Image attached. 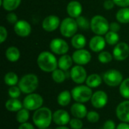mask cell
I'll list each match as a JSON object with an SVG mask.
<instances>
[{
  "instance_id": "6da1fadb",
  "label": "cell",
  "mask_w": 129,
  "mask_h": 129,
  "mask_svg": "<svg viewBox=\"0 0 129 129\" xmlns=\"http://www.w3.org/2000/svg\"><path fill=\"white\" fill-rule=\"evenodd\" d=\"M53 122L52 111L45 107L36 110L33 115V122L39 129L48 128Z\"/></svg>"
},
{
  "instance_id": "7a4b0ae2",
  "label": "cell",
  "mask_w": 129,
  "mask_h": 129,
  "mask_svg": "<svg viewBox=\"0 0 129 129\" xmlns=\"http://www.w3.org/2000/svg\"><path fill=\"white\" fill-rule=\"evenodd\" d=\"M36 61L39 68L45 73H52L58 67V60L54 54L49 51L41 52Z\"/></svg>"
},
{
  "instance_id": "3957f363",
  "label": "cell",
  "mask_w": 129,
  "mask_h": 129,
  "mask_svg": "<svg viewBox=\"0 0 129 129\" xmlns=\"http://www.w3.org/2000/svg\"><path fill=\"white\" fill-rule=\"evenodd\" d=\"M39 78L33 73H28L23 76L18 82V87L22 93L29 94L34 93L39 87Z\"/></svg>"
},
{
  "instance_id": "277c9868",
  "label": "cell",
  "mask_w": 129,
  "mask_h": 129,
  "mask_svg": "<svg viewBox=\"0 0 129 129\" xmlns=\"http://www.w3.org/2000/svg\"><path fill=\"white\" fill-rule=\"evenodd\" d=\"M71 94L73 99L76 102L85 104L91 101L93 92L92 89L88 85H79L72 89Z\"/></svg>"
},
{
  "instance_id": "5b68a950",
  "label": "cell",
  "mask_w": 129,
  "mask_h": 129,
  "mask_svg": "<svg viewBox=\"0 0 129 129\" xmlns=\"http://www.w3.org/2000/svg\"><path fill=\"white\" fill-rule=\"evenodd\" d=\"M91 29L98 36L106 35L110 29L108 20L102 15H95L91 20Z\"/></svg>"
},
{
  "instance_id": "8992f818",
  "label": "cell",
  "mask_w": 129,
  "mask_h": 129,
  "mask_svg": "<svg viewBox=\"0 0 129 129\" xmlns=\"http://www.w3.org/2000/svg\"><path fill=\"white\" fill-rule=\"evenodd\" d=\"M78 28L79 26L76 19L69 17L64 18L61 21L60 25V33L66 38H72L76 34Z\"/></svg>"
},
{
  "instance_id": "52a82bcc",
  "label": "cell",
  "mask_w": 129,
  "mask_h": 129,
  "mask_svg": "<svg viewBox=\"0 0 129 129\" xmlns=\"http://www.w3.org/2000/svg\"><path fill=\"white\" fill-rule=\"evenodd\" d=\"M43 98L36 93L26 94L23 101V107L29 111H36V110L41 108L43 105Z\"/></svg>"
},
{
  "instance_id": "ba28073f",
  "label": "cell",
  "mask_w": 129,
  "mask_h": 129,
  "mask_svg": "<svg viewBox=\"0 0 129 129\" xmlns=\"http://www.w3.org/2000/svg\"><path fill=\"white\" fill-rule=\"evenodd\" d=\"M122 73L117 70L111 69L106 71L103 75V81L110 87H117L121 85L123 81Z\"/></svg>"
},
{
  "instance_id": "9c48e42d",
  "label": "cell",
  "mask_w": 129,
  "mask_h": 129,
  "mask_svg": "<svg viewBox=\"0 0 129 129\" xmlns=\"http://www.w3.org/2000/svg\"><path fill=\"white\" fill-rule=\"evenodd\" d=\"M50 49L53 54L63 55L66 54L69 51V45L68 43L63 39L55 38L53 39L50 42Z\"/></svg>"
},
{
  "instance_id": "30bf717a",
  "label": "cell",
  "mask_w": 129,
  "mask_h": 129,
  "mask_svg": "<svg viewBox=\"0 0 129 129\" xmlns=\"http://www.w3.org/2000/svg\"><path fill=\"white\" fill-rule=\"evenodd\" d=\"M70 76L71 79L78 85H82L87 79L86 70L81 65H76L70 70Z\"/></svg>"
},
{
  "instance_id": "8fae6325",
  "label": "cell",
  "mask_w": 129,
  "mask_h": 129,
  "mask_svg": "<svg viewBox=\"0 0 129 129\" xmlns=\"http://www.w3.org/2000/svg\"><path fill=\"white\" fill-rule=\"evenodd\" d=\"M112 54L116 60L123 61L126 60L129 56V45L124 42H119L115 45Z\"/></svg>"
},
{
  "instance_id": "7c38bea8",
  "label": "cell",
  "mask_w": 129,
  "mask_h": 129,
  "mask_svg": "<svg viewBox=\"0 0 129 129\" xmlns=\"http://www.w3.org/2000/svg\"><path fill=\"white\" fill-rule=\"evenodd\" d=\"M91 105L96 109H102L108 103V95L102 90H99L93 93L91 98Z\"/></svg>"
},
{
  "instance_id": "4fadbf2b",
  "label": "cell",
  "mask_w": 129,
  "mask_h": 129,
  "mask_svg": "<svg viewBox=\"0 0 129 129\" xmlns=\"http://www.w3.org/2000/svg\"><path fill=\"white\" fill-rule=\"evenodd\" d=\"M73 60L75 63L77 65L84 66L88 64L91 60V53L84 48L77 49L73 54Z\"/></svg>"
},
{
  "instance_id": "5bb4252c",
  "label": "cell",
  "mask_w": 129,
  "mask_h": 129,
  "mask_svg": "<svg viewBox=\"0 0 129 129\" xmlns=\"http://www.w3.org/2000/svg\"><path fill=\"white\" fill-rule=\"evenodd\" d=\"M60 18L56 15H48L44 18L42 20V26L43 29L46 32L51 33L56 30L60 27Z\"/></svg>"
},
{
  "instance_id": "9a60e30c",
  "label": "cell",
  "mask_w": 129,
  "mask_h": 129,
  "mask_svg": "<svg viewBox=\"0 0 129 129\" xmlns=\"http://www.w3.org/2000/svg\"><path fill=\"white\" fill-rule=\"evenodd\" d=\"M116 115L121 122L129 123V100L122 101L117 105Z\"/></svg>"
},
{
  "instance_id": "2e32d148",
  "label": "cell",
  "mask_w": 129,
  "mask_h": 129,
  "mask_svg": "<svg viewBox=\"0 0 129 129\" xmlns=\"http://www.w3.org/2000/svg\"><path fill=\"white\" fill-rule=\"evenodd\" d=\"M14 30L18 36L27 37L31 33L32 27L26 20H20L14 25Z\"/></svg>"
},
{
  "instance_id": "e0dca14e",
  "label": "cell",
  "mask_w": 129,
  "mask_h": 129,
  "mask_svg": "<svg viewBox=\"0 0 129 129\" xmlns=\"http://www.w3.org/2000/svg\"><path fill=\"white\" fill-rule=\"evenodd\" d=\"M70 116L65 110H57L53 113V122L58 126L67 125L70 122Z\"/></svg>"
},
{
  "instance_id": "ac0fdd59",
  "label": "cell",
  "mask_w": 129,
  "mask_h": 129,
  "mask_svg": "<svg viewBox=\"0 0 129 129\" xmlns=\"http://www.w3.org/2000/svg\"><path fill=\"white\" fill-rule=\"evenodd\" d=\"M107 42L102 36L96 35L89 41V48L94 52H101L105 48Z\"/></svg>"
},
{
  "instance_id": "d6986e66",
  "label": "cell",
  "mask_w": 129,
  "mask_h": 129,
  "mask_svg": "<svg viewBox=\"0 0 129 129\" xmlns=\"http://www.w3.org/2000/svg\"><path fill=\"white\" fill-rule=\"evenodd\" d=\"M67 12L70 17L77 18L81 16L82 13V4L76 0L70 1L67 6Z\"/></svg>"
},
{
  "instance_id": "ffe728a7",
  "label": "cell",
  "mask_w": 129,
  "mask_h": 129,
  "mask_svg": "<svg viewBox=\"0 0 129 129\" xmlns=\"http://www.w3.org/2000/svg\"><path fill=\"white\" fill-rule=\"evenodd\" d=\"M88 112V111L87 110V107L82 103L76 102L70 107L71 115L74 118H77L80 119H84L85 117H86Z\"/></svg>"
},
{
  "instance_id": "44dd1931",
  "label": "cell",
  "mask_w": 129,
  "mask_h": 129,
  "mask_svg": "<svg viewBox=\"0 0 129 129\" xmlns=\"http://www.w3.org/2000/svg\"><path fill=\"white\" fill-rule=\"evenodd\" d=\"M5 107L7 110L9 112H18L22 108H23V102H21L18 98H10L8 99L5 104Z\"/></svg>"
},
{
  "instance_id": "7402d4cb",
  "label": "cell",
  "mask_w": 129,
  "mask_h": 129,
  "mask_svg": "<svg viewBox=\"0 0 129 129\" xmlns=\"http://www.w3.org/2000/svg\"><path fill=\"white\" fill-rule=\"evenodd\" d=\"M73 63V60L70 55L67 54H63L58 59V67L59 69L63 71H67L72 67Z\"/></svg>"
},
{
  "instance_id": "603a6c76",
  "label": "cell",
  "mask_w": 129,
  "mask_h": 129,
  "mask_svg": "<svg viewBox=\"0 0 129 129\" xmlns=\"http://www.w3.org/2000/svg\"><path fill=\"white\" fill-rule=\"evenodd\" d=\"M72 98H73V97H72L71 91L65 90V91H63L60 93H59V94L57 95V101L60 106L64 107L68 106L70 104Z\"/></svg>"
},
{
  "instance_id": "cb8c5ba5",
  "label": "cell",
  "mask_w": 129,
  "mask_h": 129,
  "mask_svg": "<svg viewBox=\"0 0 129 129\" xmlns=\"http://www.w3.org/2000/svg\"><path fill=\"white\" fill-rule=\"evenodd\" d=\"M5 57L10 62H17L20 57V50L15 46H10L5 51Z\"/></svg>"
},
{
  "instance_id": "d4e9b609",
  "label": "cell",
  "mask_w": 129,
  "mask_h": 129,
  "mask_svg": "<svg viewBox=\"0 0 129 129\" xmlns=\"http://www.w3.org/2000/svg\"><path fill=\"white\" fill-rule=\"evenodd\" d=\"M102 82H103V77H101L99 74L93 73L87 77L85 83L86 85H88L91 88H95L99 87L101 85Z\"/></svg>"
},
{
  "instance_id": "484cf974",
  "label": "cell",
  "mask_w": 129,
  "mask_h": 129,
  "mask_svg": "<svg viewBox=\"0 0 129 129\" xmlns=\"http://www.w3.org/2000/svg\"><path fill=\"white\" fill-rule=\"evenodd\" d=\"M86 38L82 34H76L71 39V45L76 50L84 48L86 45Z\"/></svg>"
},
{
  "instance_id": "4316f807",
  "label": "cell",
  "mask_w": 129,
  "mask_h": 129,
  "mask_svg": "<svg viewBox=\"0 0 129 129\" xmlns=\"http://www.w3.org/2000/svg\"><path fill=\"white\" fill-rule=\"evenodd\" d=\"M116 17L119 23H128L129 7L122 8L121 9H119L116 14Z\"/></svg>"
},
{
  "instance_id": "83f0119b",
  "label": "cell",
  "mask_w": 129,
  "mask_h": 129,
  "mask_svg": "<svg viewBox=\"0 0 129 129\" xmlns=\"http://www.w3.org/2000/svg\"><path fill=\"white\" fill-rule=\"evenodd\" d=\"M21 0H1V5L4 10L7 11H13L16 10L20 5Z\"/></svg>"
},
{
  "instance_id": "f1b7e54d",
  "label": "cell",
  "mask_w": 129,
  "mask_h": 129,
  "mask_svg": "<svg viewBox=\"0 0 129 129\" xmlns=\"http://www.w3.org/2000/svg\"><path fill=\"white\" fill-rule=\"evenodd\" d=\"M18 76L14 72H8L4 76V82L5 85L11 87L14 86L19 82Z\"/></svg>"
},
{
  "instance_id": "f546056e",
  "label": "cell",
  "mask_w": 129,
  "mask_h": 129,
  "mask_svg": "<svg viewBox=\"0 0 129 129\" xmlns=\"http://www.w3.org/2000/svg\"><path fill=\"white\" fill-rule=\"evenodd\" d=\"M105 40L110 45H116L119 42V36L118 33L109 30L105 35Z\"/></svg>"
},
{
  "instance_id": "4dcf8cb0",
  "label": "cell",
  "mask_w": 129,
  "mask_h": 129,
  "mask_svg": "<svg viewBox=\"0 0 129 129\" xmlns=\"http://www.w3.org/2000/svg\"><path fill=\"white\" fill-rule=\"evenodd\" d=\"M29 119V110L26 108H22L20 110L17 112L16 114V120L20 124L26 123Z\"/></svg>"
},
{
  "instance_id": "1f68e13d",
  "label": "cell",
  "mask_w": 129,
  "mask_h": 129,
  "mask_svg": "<svg viewBox=\"0 0 129 129\" xmlns=\"http://www.w3.org/2000/svg\"><path fill=\"white\" fill-rule=\"evenodd\" d=\"M66 73L63 70L60 69H56L54 71L51 73V78L53 81L57 84L63 83L66 79Z\"/></svg>"
},
{
  "instance_id": "d6a6232c",
  "label": "cell",
  "mask_w": 129,
  "mask_h": 129,
  "mask_svg": "<svg viewBox=\"0 0 129 129\" xmlns=\"http://www.w3.org/2000/svg\"><path fill=\"white\" fill-rule=\"evenodd\" d=\"M119 91L120 95L123 98L129 100V78H127L122 81V82L119 85Z\"/></svg>"
},
{
  "instance_id": "836d02e7",
  "label": "cell",
  "mask_w": 129,
  "mask_h": 129,
  "mask_svg": "<svg viewBox=\"0 0 129 129\" xmlns=\"http://www.w3.org/2000/svg\"><path fill=\"white\" fill-rule=\"evenodd\" d=\"M98 58V60H99L100 63H110V62H111L113 60V54H111L108 51H102L101 52L99 53Z\"/></svg>"
},
{
  "instance_id": "e575fe53",
  "label": "cell",
  "mask_w": 129,
  "mask_h": 129,
  "mask_svg": "<svg viewBox=\"0 0 129 129\" xmlns=\"http://www.w3.org/2000/svg\"><path fill=\"white\" fill-rule=\"evenodd\" d=\"M76 20L78 26L82 29H88L89 27H91V23H89L88 19L83 16H79V17L76 18Z\"/></svg>"
},
{
  "instance_id": "d590c367",
  "label": "cell",
  "mask_w": 129,
  "mask_h": 129,
  "mask_svg": "<svg viewBox=\"0 0 129 129\" xmlns=\"http://www.w3.org/2000/svg\"><path fill=\"white\" fill-rule=\"evenodd\" d=\"M8 93L10 98H18L20 96L22 91L18 86L14 85V86H11L9 88Z\"/></svg>"
},
{
  "instance_id": "8d00e7d4",
  "label": "cell",
  "mask_w": 129,
  "mask_h": 129,
  "mask_svg": "<svg viewBox=\"0 0 129 129\" xmlns=\"http://www.w3.org/2000/svg\"><path fill=\"white\" fill-rule=\"evenodd\" d=\"M86 119L91 123H93V124L97 123L100 119V114L96 111L91 110V111L88 112V114L86 116Z\"/></svg>"
},
{
  "instance_id": "74e56055",
  "label": "cell",
  "mask_w": 129,
  "mask_h": 129,
  "mask_svg": "<svg viewBox=\"0 0 129 129\" xmlns=\"http://www.w3.org/2000/svg\"><path fill=\"white\" fill-rule=\"evenodd\" d=\"M71 129H82L83 128V122L80 119L73 118L70 119L69 123Z\"/></svg>"
},
{
  "instance_id": "f35d334b",
  "label": "cell",
  "mask_w": 129,
  "mask_h": 129,
  "mask_svg": "<svg viewBox=\"0 0 129 129\" xmlns=\"http://www.w3.org/2000/svg\"><path fill=\"white\" fill-rule=\"evenodd\" d=\"M6 20H7V21H8L9 23L14 24V25L18 21L17 14H16L14 12H12V11H10V12L6 15Z\"/></svg>"
},
{
  "instance_id": "ab89813d",
  "label": "cell",
  "mask_w": 129,
  "mask_h": 129,
  "mask_svg": "<svg viewBox=\"0 0 129 129\" xmlns=\"http://www.w3.org/2000/svg\"><path fill=\"white\" fill-rule=\"evenodd\" d=\"M8 37V31L3 26H0V43H3Z\"/></svg>"
},
{
  "instance_id": "60d3db41",
  "label": "cell",
  "mask_w": 129,
  "mask_h": 129,
  "mask_svg": "<svg viewBox=\"0 0 129 129\" xmlns=\"http://www.w3.org/2000/svg\"><path fill=\"white\" fill-rule=\"evenodd\" d=\"M103 129H116V125L114 121L109 119L107 120L103 126Z\"/></svg>"
},
{
  "instance_id": "b9f144b4",
  "label": "cell",
  "mask_w": 129,
  "mask_h": 129,
  "mask_svg": "<svg viewBox=\"0 0 129 129\" xmlns=\"http://www.w3.org/2000/svg\"><path fill=\"white\" fill-rule=\"evenodd\" d=\"M116 5L121 7V8H125L129 7V0H113Z\"/></svg>"
},
{
  "instance_id": "7bdbcfd3",
  "label": "cell",
  "mask_w": 129,
  "mask_h": 129,
  "mask_svg": "<svg viewBox=\"0 0 129 129\" xmlns=\"http://www.w3.org/2000/svg\"><path fill=\"white\" fill-rule=\"evenodd\" d=\"M120 25H119V23H117V22H112L110 23V31H113V32H116V33H118L119 30H120Z\"/></svg>"
},
{
  "instance_id": "ee69618b",
  "label": "cell",
  "mask_w": 129,
  "mask_h": 129,
  "mask_svg": "<svg viewBox=\"0 0 129 129\" xmlns=\"http://www.w3.org/2000/svg\"><path fill=\"white\" fill-rule=\"evenodd\" d=\"M115 3L113 0H105L104 2V8L106 10H111L113 8Z\"/></svg>"
},
{
  "instance_id": "f6af8a7d",
  "label": "cell",
  "mask_w": 129,
  "mask_h": 129,
  "mask_svg": "<svg viewBox=\"0 0 129 129\" xmlns=\"http://www.w3.org/2000/svg\"><path fill=\"white\" fill-rule=\"evenodd\" d=\"M17 129H35V127L33 124L29 122H26V123L20 124Z\"/></svg>"
},
{
  "instance_id": "bcb514c9",
  "label": "cell",
  "mask_w": 129,
  "mask_h": 129,
  "mask_svg": "<svg viewBox=\"0 0 129 129\" xmlns=\"http://www.w3.org/2000/svg\"><path fill=\"white\" fill-rule=\"evenodd\" d=\"M116 129H129V124L127 122H121L117 126Z\"/></svg>"
},
{
  "instance_id": "7dc6e473",
  "label": "cell",
  "mask_w": 129,
  "mask_h": 129,
  "mask_svg": "<svg viewBox=\"0 0 129 129\" xmlns=\"http://www.w3.org/2000/svg\"><path fill=\"white\" fill-rule=\"evenodd\" d=\"M55 129H70V128L67 127L66 125H61V126H58Z\"/></svg>"
},
{
  "instance_id": "c3c4849f",
  "label": "cell",
  "mask_w": 129,
  "mask_h": 129,
  "mask_svg": "<svg viewBox=\"0 0 129 129\" xmlns=\"http://www.w3.org/2000/svg\"><path fill=\"white\" fill-rule=\"evenodd\" d=\"M82 129H89V128H82Z\"/></svg>"
},
{
  "instance_id": "681fc988",
  "label": "cell",
  "mask_w": 129,
  "mask_h": 129,
  "mask_svg": "<svg viewBox=\"0 0 129 129\" xmlns=\"http://www.w3.org/2000/svg\"><path fill=\"white\" fill-rule=\"evenodd\" d=\"M46 129H50V128H46Z\"/></svg>"
}]
</instances>
